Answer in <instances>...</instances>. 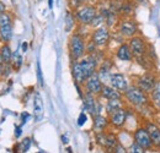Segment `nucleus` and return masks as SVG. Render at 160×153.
<instances>
[{
    "instance_id": "nucleus-1",
    "label": "nucleus",
    "mask_w": 160,
    "mask_h": 153,
    "mask_svg": "<svg viewBox=\"0 0 160 153\" xmlns=\"http://www.w3.org/2000/svg\"><path fill=\"white\" fill-rule=\"evenodd\" d=\"M124 95L126 98L128 99V102H131L133 105H144L148 103V96H147V92H144L143 90H140L139 87H128L126 91H124Z\"/></svg>"
},
{
    "instance_id": "nucleus-2",
    "label": "nucleus",
    "mask_w": 160,
    "mask_h": 153,
    "mask_svg": "<svg viewBox=\"0 0 160 153\" xmlns=\"http://www.w3.org/2000/svg\"><path fill=\"white\" fill-rule=\"evenodd\" d=\"M70 53L74 60H79L84 57L85 53V43L79 35H73L70 37Z\"/></svg>"
},
{
    "instance_id": "nucleus-3",
    "label": "nucleus",
    "mask_w": 160,
    "mask_h": 153,
    "mask_svg": "<svg viewBox=\"0 0 160 153\" xmlns=\"http://www.w3.org/2000/svg\"><path fill=\"white\" fill-rule=\"evenodd\" d=\"M128 45L132 50V54L137 59H140L145 55L147 53V45H145V42L142 37H138V36H133L129 38V42H128Z\"/></svg>"
},
{
    "instance_id": "nucleus-4",
    "label": "nucleus",
    "mask_w": 160,
    "mask_h": 153,
    "mask_svg": "<svg viewBox=\"0 0 160 153\" xmlns=\"http://www.w3.org/2000/svg\"><path fill=\"white\" fill-rule=\"evenodd\" d=\"M96 15H98L96 9L94 6H90V5L81 6L75 11V16L81 23H91Z\"/></svg>"
},
{
    "instance_id": "nucleus-5",
    "label": "nucleus",
    "mask_w": 160,
    "mask_h": 153,
    "mask_svg": "<svg viewBox=\"0 0 160 153\" xmlns=\"http://www.w3.org/2000/svg\"><path fill=\"white\" fill-rule=\"evenodd\" d=\"M85 86H86V91L91 95H99L101 93L102 90V82H101L100 76L94 72L90 77H88V80L85 81Z\"/></svg>"
},
{
    "instance_id": "nucleus-6",
    "label": "nucleus",
    "mask_w": 160,
    "mask_h": 153,
    "mask_svg": "<svg viewBox=\"0 0 160 153\" xmlns=\"http://www.w3.org/2000/svg\"><path fill=\"white\" fill-rule=\"evenodd\" d=\"M80 66L82 69V72H84V76L88 80V77H90L94 72H96V66H98V63H96V59L92 58L91 55L86 58H82L81 60H79Z\"/></svg>"
},
{
    "instance_id": "nucleus-7",
    "label": "nucleus",
    "mask_w": 160,
    "mask_h": 153,
    "mask_svg": "<svg viewBox=\"0 0 160 153\" xmlns=\"http://www.w3.org/2000/svg\"><path fill=\"white\" fill-rule=\"evenodd\" d=\"M134 141L140 145L144 150H149L153 147V142H152V138L149 136V132L147 129H138L136 132H134Z\"/></svg>"
},
{
    "instance_id": "nucleus-8",
    "label": "nucleus",
    "mask_w": 160,
    "mask_h": 153,
    "mask_svg": "<svg viewBox=\"0 0 160 153\" xmlns=\"http://www.w3.org/2000/svg\"><path fill=\"white\" fill-rule=\"evenodd\" d=\"M96 140H98L99 145H101L105 148H108V150H113L117 146V138L112 134H106L103 131H100L96 135Z\"/></svg>"
},
{
    "instance_id": "nucleus-9",
    "label": "nucleus",
    "mask_w": 160,
    "mask_h": 153,
    "mask_svg": "<svg viewBox=\"0 0 160 153\" xmlns=\"http://www.w3.org/2000/svg\"><path fill=\"white\" fill-rule=\"evenodd\" d=\"M110 39V32L106 27H99L98 30H95L94 35H92V42L98 45V47H103L108 43Z\"/></svg>"
},
{
    "instance_id": "nucleus-10",
    "label": "nucleus",
    "mask_w": 160,
    "mask_h": 153,
    "mask_svg": "<svg viewBox=\"0 0 160 153\" xmlns=\"http://www.w3.org/2000/svg\"><path fill=\"white\" fill-rule=\"evenodd\" d=\"M120 32L124 37H133L138 32V26L134 21L132 20H124L120 25Z\"/></svg>"
},
{
    "instance_id": "nucleus-11",
    "label": "nucleus",
    "mask_w": 160,
    "mask_h": 153,
    "mask_svg": "<svg viewBox=\"0 0 160 153\" xmlns=\"http://www.w3.org/2000/svg\"><path fill=\"white\" fill-rule=\"evenodd\" d=\"M126 119H127V112L123 108H120V109H117L110 114V121L116 128L123 126L126 123Z\"/></svg>"
},
{
    "instance_id": "nucleus-12",
    "label": "nucleus",
    "mask_w": 160,
    "mask_h": 153,
    "mask_svg": "<svg viewBox=\"0 0 160 153\" xmlns=\"http://www.w3.org/2000/svg\"><path fill=\"white\" fill-rule=\"evenodd\" d=\"M110 82H111V86L115 87L118 91H123L124 92L128 88L127 80H126V77L123 76L122 74H111L110 75Z\"/></svg>"
},
{
    "instance_id": "nucleus-13",
    "label": "nucleus",
    "mask_w": 160,
    "mask_h": 153,
    "mask_svg": "<svg viewBox=\"0 0 160 153\" xmlns=\"http://www.w3.org/2000/svg\"><path fill=\"white\" fill-rule=\"evenodd\" d=\"M145 129H147L148 132H149V136H150L152 142H153V146L160 148V129L154 124V123H150V121L147 123Z\"/></svg>"
},
{
    "instance_id": "nucleus-14",
    "label": "nucleus",
    "mask_w": 160,
    "mask_h": 153,
    "mask_svg": "<svg viewBox=\"0 0 160 153\" xmlns=\"http://www.w3.org/2000/svg\"><path fill=\"white\" fill-rule=\"evenodd\" d=\"M155 83L157 82H155L154 77L150 76V75H144V76L140 77L139 81H138V87L140 90H143L144 92H147V93H152Z\"/></svg>"
},
{
    "instance_id": "nucleus-15",
    "label": "nucleus",
    "mask_w": 160,
    "mask_h": 153,
    "mask_svg": "<svg viewBox=\"0 0 160 153\" xmlns=\"http://www.w3.org/2000/svg\"><path fill=\"white\" fill-rule=\"evenodd\" d=\"M101 96L106 99H121V93L118 90H116L115 87H110V86H102L101 90Z\"/></svg>"
},
{
    "instance_id": "nucleus-16",
    "label": "nucleus",
    "mask_w": 160,
    "mask_h": 153,
    "mask_svg": "<svg viewBox=\"0 0 160 153\" xmlns=\"http://www.w3.org/2000/svg\"><path fill=\"white\" fill-rule=\"evenodd\" d=\"M33 114H35L36 121H40L43 118V102L41 99L40 95H36L33 99Z\"/></svg>"
},
{
    "instance_id": "nucleus-17",
    "label": "nucleus",
    "mask_w": 160,
    "mask_h": 153,
    "mask_svg": "<svg viewBox=\"0 0 160 153\" xmlns=\"http://www.w3.org/2000/svg\"><path fill=\"white\" fill-rule=\"evenodd\" d=\"M116 54H117V58L123 61H129V60H132V57H133L132 50L128 44H121Z\"/></svg>"
},
{
    "instance_id": "nucleus-18",
    "label": "nucleus",
    "mask_w": 160,
    "mask_h": 153,
    "mask_svg": "<svg viewBox=\"0 0 160 153\" xmlns=\"http://www.w3.org/2000/svg\"><path fill=\"white\" fill-rule=\"evenodd\" d=\"M73 76L78 83H85V81H86V78L84 76V72H82V69L80 66V63L78 60H75L73 64Z\"/></svg>"
},
{
    "instance_id": "nucleus-19",
    "label": "nucleus",
    "mask_w": 160,
    "mask_h": 153,
    "mask_svg": "<svg viewBox=\"0 0 160 153\" xmlns=\"http://www.w3.org/2000/svg\"><path fill=\"white\" fill-rule=\"evenodd\" d=\"M108 121L105 116H102L101 114H98L94 116V129L96 130V132H100V131H103L107 126Z\"/></svg>"
},
{
    "instance_id": "nucleus-20",
    "label": "nucleus",
    "mask_w": 160,
    "mask_h": 153,
    "mask_svg": "<svg viewBox=\"0 0 160 153\" xmlns=\"http://www.w3.org/2000/svg\"><path fill=\"white\" fill-rule=\"evenodd\" d=\"M12 36V30H11V25H4L0 26V38L4 42H8Z\"/></svg>"
},
{
    "instance_id": "nucleus-21",
    "label": "nucleus",
    "mask_w": 160,
    "mask_h": 153,
    "mask_svg": "<svg viewBox=\"0 0 160 153\" xmlns=\"http://www.w3.org/2000/svg\"><path fill=\"white\" fill-rule=\"evenodd\" d=\"M122 108V103H121V99H108L107 102V105H106V109H107V113L111 114L112 112Z\"/></svg>"
},
{
    "instance_id": "nucleus-22",
    "label": "nucleus",
    "mask_w": 160,
    "mask_h": 153,
    "mask_svg": "<svg viewBox=\"0 0 160 153\" xmlns=\"http://www.w3.org/2000/svg\"><path fill=\"white\" fill-rule=\"evenodd\" d=\"M0 58L4 63H10L11 61V58H12V53H11V49L9 45H4L1 49H0Z\"/></svg>"
},
{
    "instance_id": "nucleus-23",
    "label": "nucleus",
    "mask_w": 160,
    "mask_h": 153,
    "mask_svg": "<svg viewBox=\"0 0 160 153\" xmlns=\"http://www.w3.org/2000/svg\"><path fill=\"white\" fill-rule=\"evenodd\" d=\"M152 95H153V99L158 104H160V81L155 83V86H154V88L152 91Z\"/></svg>"
},
{
    "instance_id": "nucleus-24",
    "label": "nucleus",
    "mask_w": 160,
    "mask_h": 153,
    "mask_svg": "<svg viewBox=\"0 0 160 153\" xmlns=\"http://www.w3.org/2000/svg\"><path fill=\"white\" fill-rule=\"evenodd\" d=\"M74 26V19L73 16L70 15V12H67V16H65V31L69 32Z\"/></svg>"
},
{
    "instance_id": "nucleus-25",
    "label": "nucleus",
    "mask_w": 160,
    "mask_h": 153,
    "mask_svg": "<svg viewBox=\"0 0 160 153\" xmlns=\"http://www.w3.org/2000/svg\"><path fill=\"white\" fill-rule=\"evenodd\" d=\"M30 146H31V140L27 137V138H25L20 145H19V152H27L28 148H30Z\"/></svg>"
},
{
    "instance_id": "nucleus-26",
    "label": "nucleus",
    "mask_w": 160,
    "mask_h": 153,
    "mask_svg": "<svg viewBox=\"0 0 160 153\" xmlns=\"http://www.w3.org/2000/svg\"><path fill=\"white\" fill-rule=\"evenodd\" d=\"M11 60H12V65H14L15 69H19V67L21 66V64H22V58H21V55L18 53V52L12 54Z\"/></svg>"
},
{
    "instance_id": "nucleus-27",
    "label": "nucleus",
    "mask_w": 160,
    "mask_h": 153,
    "mask_svg": "<svg viewBox=\"0 0 160 153\" xmlns=\"http://www.w3.org/2000/svg\"><path fill=\"white\" fill-rule=\"evenodd\" d=\"M4 25H11V17L5 12H0V26Z\"/></svg>"
},
{
    "instance_id": "nucleus-28",
    "label": "nucleus",
    "mask_w": 160,
    "mask_h": 153,
    "mask_svg": "<svg viewBox=\"0 0 160 153\" xmlns=\"http://www.w3.org/2000/svg\"><path fill=\"white\" fill-rule=\"evenodd\" d=\"M131 152L142 153V152H144V148H143L140 145H138V143L134 141V143H133V145H132V147H131Z\"/></svg>"
},
{
    "instance_id": "nucleus-29",
    "label": "nucleus",
    "mask_w": 160,
    "mask_h": 153,
    "mask_svg": "<svg viewBox=\"0 0 160 153\" xmlns=\"http://www.w3.org/2000/svg\"><path fill=\"white\" fill-rule=\"evenodd\" d=\"M85 121H86V115H85V113H81V114L79 115V119H78V124L81 126V125L85 124Z\"/></svg>"
},
{
    "instance_id": "nucleus-30",
    "label": "nucleus",
    "mask_w": 160,
    "mask_h": 153,
    "mask_svg": "<svg viewBox=\"0 0 160 153\" xmlns=\"http://www.w3.org/2000/svg\"><path fill=\"white\" fill-rule=\"evenodd\" d=\"M37 75H38V80H40V85H41V86H43V78H42V74H41L40 64L37 65Z\"/></svg>"
},
{
    "instance_id": "nucleus-31",
    "label": "nucleus",
    "mask_w": 160,
    "mask_h": 153,
    "mask_svg": "<svg viewBox=\"0 0 160 153\" xmlns=\"http://www.w3.org/2000/svg\"><path fill=\"white\" fill-rule=\"evenodd\" d=\"M28 116H30V115L27 114V113H23V114L21 115V118H22V124H25V123H26V120L28 119Z\"/></svg>"
},
{
    "instance_id": "nucleus-32",
    "label": "nucleus",
    "mask_w": 160,
    "mask_h": 153,
    "mask_svg": "<svg viewBox=\"0 0 160 153\" xmlns=\"http://www.w3.org/2000/svg\"><path fill=\"white\" fill-rule=\"evenodd\" d=\"M5 11V5L2 2H0V12H4Z\"/></svg>"
},
{
    "instance_id": "nucleus-33",
    "label": "nucleus",
    "mask_w": 160,
    "mask_h": 153,
    "mask_svg": "<svg viewBox=\"0 0 160 153\" xmlns=\"http://www.w3.org/2000/svg\"><path fill=\"white\" fill-rule=\"evenodd\" d=\"M15 135H16V137H19V136L21 135V129H20V128H16V134H15Z\"/></svg>"
},
{
    "instance_id": "nucleus-34",
    "label": "nucleus",
    "mask_w": 160,
    "mask_h": 153,
    "mask_svg": "<svg viewBox=\"0 0 160 153\" xmlns=\"http://www.w3.org/2000/svg\"><path fill=\"white\" fill-rule=\"evenodd\" d=\"M62 140H63L64 143H68V137L67 136H62Z\"/></svg>"
},
{
    "instance_id": "nucleus-35",
    "label": "nucleus",
    "mask_w": 160,
    "mask_h": 153,
    "mask_svg": "<svg viewBox=\"0 0 160 153\" xmlns=\"http://www.w3.org/2000/svg\"><path fill=\"white\" fill-rule=\"evenodd\" d=\"M22 50H23V52H26V50H27V44H26V43H23V44H22Z\"/></svg>"
},
{
    "instance_id": "nucleus-36",
    "label": "nucleus",
    "mask_w": 160,
    "mask_h": 153,
    "mask_svg": "<svg viewBox=\"0 0 160 153\" xmlns=\"http://www.w3.org/2000/svg\"><path fill=\"white\" fill-rule=\"evenodd\" d=\"M48 6L49 7H53V0H48Z\"/></svg>"
},
{
    "instance_id": "nucleus-37",
    "label": "nucleus",
    "mask_w": 160,
    "mask_h": 153,
    "mask_svg": "<svg viewBox=\"0 0 160 153\" xmlns=\"http://www.w3.org/2000/svg\"><path fill=\"white\" fill-rule=\"evenodd\" d=\"M77 2H84V1H88V0H75Z\"/></svg>"
}]
</instances>
